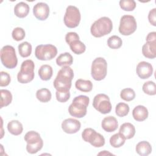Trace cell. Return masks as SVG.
Returning a JSON list of instances; mask_svg holds the SVG:
<instances>
[{"instance_id": "cell-1", "label": "cell", "mask_w": 156, "mask_h": 156, "mask_svg": "<svg viewBox=\"0 0 156 156\" xmlns=\"http://www.w3.org/2000/svg\"><path fill=\"white\" fill-rule=\"evenodd\" d=\"M73 77V70L69 66H63L54 80V88L57 91H69Z\"/></svg>"}, {"instance_id": "cell-2", "label": "cell", "mask_w": 156, "mask_h": 156, "mask_svg": "<svg viewBox=\"0 0 156 156\" xmlns=\"http://www.w3.org/2000/svg\"><path fill=\"white\" fill-rule=\"evenodd\" d=\"M90 99L85 95H80L74 98L72 104L68 107L69 113L74 117L81 118L87 114V107Z\"/></svg>"}, {"instance_id": "cell-3", "label": "cell", "mask_w": 156, "mask_h": 156, "mask_svg": "<svg viewBox=\"0 0 156 156\" xmlns=\"http://www.w3.org/2000/svg\"><path fill=\"white\" fill-rule=\"evenodd\" d=\"M112 29V20L107 16H103L93 23L91 26L90 31L94 37H101L110 34Z\"/></svg>"}, {"instance_id": "cell-4", "label": "cell", "mask_w": 156, "mask_h": 156, "mask_svg": "<svg viewBox=\"0 0 156 156\" xmlns=\"http://www.w3.org/2000/svg\"><path fill=\"white\" fill-rule=\"evenodd\" d=\"M35 65L32 60H26L21 65L20 71L17 75V80L21 83H27L34 78Z\"/></svg>"}, {"instance_id": "cell-5", "label": "cell", "mask_w": 156, "mask_h": 156, "mask_svg": "<svg viewBox=\"0 0 156 156\" xmlns=\"http://www.w3.org/2000/svg\"><path fill=\"white\" fill-rule=\"evenodd\" d=\"M1 60L2 65L8 69L15 68L18 59L15 48L10 45H6L1 49Z\"/></svg>"}, {"instance_id": "cell-6", "label": "cell", "mask_w": 156, "mask_h": 156, "mask_svg": "<svg viewBox=\"0 0 156 156\" xmlns=\"http://www.w3.org/2000/svg\"><path fill=\"white\" fill-rule=\"evenodd\" d=\"M91 74L92 77L98 81L104 79L107 71V63L106 60L102 57L95 58L91 64Z\"/></svg>"}, {"instance_id": "cell-7", "label": "cell", "mask_w": 156, "mask_h": 156, "mask_svg": "<svg viewBox=\"0 0 156 156\" xmlns=\"http://www.w3.org/2000/svg\"><path fill=\"white\" fill-rule=\"evenodd\" d=\"M81 15L77 7L74 5H68L64 15V23L69 28H74L78 26L80 21Z\"/></svg>"}, {"instance_id": "cell-8", "label": "cell", "mask_w": 156, "mask_h": 156, "mask_svg": "<svg viewBox=\"0 0 156 156\" xmlns=\"http://www.w3.org/2000/svg\"><path fill=\"white\" fill-rule=\"evenodd\" d=\"M57 48L51 44L38 45L35 50L36 58L40 60H52L57 55Z\"/></svg>"}, {"instance_id": "cell-9", "label": "cell", "mask_w": 156, "mask_h": 156, "mask_svg": "<svg viewBox=\"0 0 156 156\" xmlns=\"http://www.w3.org/2000/svg\"><path fill=\"white\" fill-rule=\"evenodd\" d=\"M82 137L85 141L90 143L95 147H101L105 144L104 137L91 128L85 129L82 133Z\"/></svg>"}, {"instance_id": "cell-10", "label": "cell", "mask_w": 156, "mask_h": 156, "mask_svg": "<svg viewBox=\"0 0 156 156\" xmlns=\"http://www.w3.org/2000/svg\"><path fill=\"white\" fill-rule=\"evenodd\" d=\"M135 18L132 15H126L121 17L119 26V32L123 35H130L136 29Z\"/></svg>"}, {"instance_id": "cell-11", "label": "cell", "mask_w": 156, "mask_h": 156, "mask_svg": "<svg viewBox=\"0 0 156 156\" xmlns=\"http://www.w3.org/2000/svg\"><path fill=\"white\" fill-rule=\"evenodd\" d=\"M93 107L102 114H107L112 110V104L109 97L105 94L96 95L93 101Z\"/></svg>"}, {"instance_id": "cell-12", "label": "cell", "mask_w": 156, "mask_h": 156, "mask_svg": "<svg viewBox=\"0 0 156 156\" xmlns=\"http://www.w3.org/2000/svg\"><path fill=\"white\" fill-rule=\"evenodd\" d=\"M81 127L79 121L73 119L68 118L65 119L62 123V129L66 133L73 134L77 132Z\"/></svg>"}, {"instance_id": "cell-13", "label": "cell", "mask_w": 156, "mask_h": 156, "mask_svg": "<svg viewBox=\"0 0 156 156\" xmlns=\"http://www.w3.org/2000/svg\"><path fill=\"white\" fill-rule=\"evenodd\" d=\"M136 73L140 78L142 79H148L153 73V67L149 62L143 61L137 65Z\"/></svg>"}, {"instance_id": "cell-14", "label": "cell", "mask_w": 156, "mask_h": 156, "mask_svg": "<svg viewBox=\"0 0 156 156\" xmlns=\"http://www.w3.org/2000/svg\"><path fill=\"white\" fill-rule=\"evenodd\" d=\"M34 16L39 20L43 21L48 18L49 15V7L44 2H38L33 8Z\"/></svg>"}, {"instance_id": "cell-15", "label": "cell", "mask_w": 156, "mask_h": 156, "mask_svg": "<svg viewBox=\"0 0 156 156\" xmlns=\"http://www.w3.org/2000/svg\"><path fill=\"white\" fill-rule=\"evenodd\" d=\"M101 126L105 131L107 132H112L117 129L118 122L115 117L108 116L103 119Z\"/></svg>"}, {"instance_id": "cell-16", "label": "cell", "mask_w": 156, "mask_h": 156, "mask_svg": "<svg viewBox=\"0 0 156 156\" xmlns=\"http://www.w3.org/2000/svg\"><path fill=\"white\" fill-rule=\"evenodd\" d=\"M143 55L148 58L156 57V41H146L142 47Z\"/></svg>"}, {"instance_id": "cell-17", "label": "cell", "mask_w": 156, "mask_h": 156, "mask_svg": "<svg viewBox=\"0 0 156 156\" xmlns=\"http://www.w3.org/2000/svg\"><path fill=\"white\" fill-rule=\"evenodd\" d=\"M119 133L126 139L133 138L135 134V128L134 126L130 122L122 124L119 130Z\"/></svg>"}, {"instance_id": "cell-18", "label": "cell", "mask_w": 156, "mask_h": 156, "mask_svg": "<svg viewBox=\"0 0 156 156\" xmlns=\"http://www.w3.org/2000/svg\"><path fill=\"white\" fill-rule=\"evenodd\" d=\"M132 116L136 121H143L148 117V110L143 105H137L132 111Z\"/></svg>"}, {"instance_id": "cell-19", "label": "cell", "mask_w": 156, "mask_h": 156, "mask_svg": "<svg viewBox=\"0 0 156 156\" xmlns=\"http://www.w3.org/2000/svg\"><path fill=\"white\" fill-rule=\"evenodd\" d=\"M29 6L24 2H20L16 4L14 8L15 15L18 18H23L26 17L29 12Z\"/></svg>"}, {"instance_id": "cell-20", "label": "cell", "mask_w": 156, "mask_h": 156, "mask_svg": "<svg viewBox=\"0 0 156 156\" xmlns=\"http://www.w3.org/2000/svg\"><path fill=\"white\" fill-rule=\"evenodd\" d=\"M136 152L141 156H146L149 155L152 152V146L150 143L146 141L139 142L135 147Z\"/></svg>"}, {"instance_id": "cell-21", "label": "cell", "mask_w": 156, "mask_h": 156, "mask_svg": "<svg viewBox=\"0 0 156 156\" xmlns=\"http://www.w3.org/2000/svg\"><path fill=\"white\" fill-rule=\"evenodd\" d=\"M9 132L13 135H19L23 132V127L22 124L18 120H12L7 124Z\"/></svg>"}, {"instance_id": "cell-22", "label": "cell", "mask_w": 156, "mask_h": 156, "mask_svg": "<svg viewBox=\"0 0 156 156\" xmlns=\"http://www.w3.org/2000/svg\"><path fill=\"white\" fill-rule=\"evenodd\" d=\"M73 62V56L69 52H64L58 55L56 58V63L60 66H70Z\"/></svg>"}, {"instance_id": "cell-23", "label": "cell", "mask_w": 156, "mask_h": 156, "mask_svg": "<svg viewBox=\"0 0 156 156\" xmlns=\"http://www.w3.org/2000/svg\"><path fill=\"white\" fill-rule=\"evenodd\" d=\"M53 74L52 68L49 65H43L38 70V75L40 78L43 80H49Z\"/></svg>"}, {"instance_id": "cell-24", "label": "cell", "mask_w": 156, "mask_h": 156, "mask_svg": "<svg viewBox=\"0 0 156 156\" xmlns=\"http://www.w3.org/2000/svg\"><path fill=\"white\" fill-rule=\"evenodd\" d=\"M76 88L83 92H90L93 89V83L89 80L78 79L75 83Z\"/></svg>"}, {"instance_id": "cell-25", "label": "cell", "mask_w": 156, "mask_h": 156, "mask_svg": "<svg viewBox=\"0 0 156 156\" xmlns=\"http://www.w3.org/2000/svg\"><path fill=\"white\" fill-rule=\"evenodd\" d=\"M71 50L76 54L79 55L83 53L85 51V45L79 40H76L71 42L69 44Z\"/></svg>"}, {"instance_id": "cell-26", "label": "cell", "mask_w": 156, "mask_h": 156, "mask_svg": "<svg viewBox=\"0 0 156 156\" xmlns=\"http://www.w3.org/2000/svg\"><path fill=\"white\" fill-rule=\"evenodd\" d=\"M51 93L48 88H41L37 91L36 97L41 102H48L51 99Z\"/></svg>"}, {"instance_id": "cell-27", "label": "cell", "mask_w": 156, "mask_h": 156, "mask_svg": "<svg viewBox=\"0 0 156 156\" xmlns=\"http://www.w3.org/2000/svg\"><path fill=\"white\" fill-rule=\"evenodd\" d=\"M1 105L0 108H2L4 107L9 105L12 101V95L10 91L7 90L1 89Z\"/></svg>"}, {"instance_id": "cell-28", "label": "cell", "mask_w": 156, "mask_h": 156, "mask_svg": "<svg viewBox=\"0 0 156 156\" xmlns=\"http://www.w3.org/2000/svg\"><path fill=\"white\" fill-rule=\"evenodd\" d=\"M18 48L19 54L22 57H27L31 54L32 45L27 41H24L20 43Z\"/></svg>"}, {"instance_id": "cell-29", "label": "cell", "mask_w": 156, "mask_h": 156, "mask_svg": "<svg viewBox=\"0 0 156 156\" xmlns=\"http://www.w3.org/2000/svg\"><path fill=\"white\" fill-rule=\"evenodd\" d=\"M42 140L40 137V135L35 131H29L24 135V140L27 142V144H32L36 143Z\"/></svg>"}, {"instance_id": "cell-30", "label": "cell", "mask_w": 156, "mask_h": 156, "mask_svg": "<svg viewBox=\"0 0 156 156\" xmlns=\"http://www.w3.org/2000/svg\"><path fill=\"white\" fill-rule=\"evenodd\" d=\"M125 140L126 139L119 133H118L114 134L110 137V144L112 147L118 148L124 144Z\"/></svg>"}, {"instance_id": "cell-31", "label": "cell", "mask_w": 156, "mask_h": 156, "mask_svg": "<svg viewBox=\"0 0 156 156\" xmlns=\"http://www.w3.org/2000/svg\"><path fill=\"white\" fill-rule=\"evenodd\" d=\"M122 44V41L121 38L117 35H112L108 38L107 40V45L109 48L116 49L121 48Z\"/></svg>"}, {"instance_id": "cell-32", "label": "cell", "mask_w": 156, "mask_h": 156, "mask_svg": "<svg viewBox=\"0 0 156 156\" xmlns=\"http://www.w3.org/2000/svg\"><path fill=\"white\" fill-rule=\"evenodd\" d=\"M129 112V106L128 104L124 102L118 103L115 107V113L119 117L126 116Z\"/></svg>"}, {"instance_id": "cell-33", "label": "cell", "mask_w": 156, "mask_h": 156, "mask_svg": "<svg viewBox=\"0 0 156 156\" xmlns=\"http://www.w3.org/2000/svg\"><path fill=\"white\" fill-rule=\"evenodd\" d=\"M120 97L122 99L126 101H131L135 98V93L134 90L130 88H124L121 90Z\"/></svg>"}, {"instance_id": "cell-34", "label": "cell", "mask_w": 156, "mask_h": 156, "mask_svg": "<svg viewBox=\"0 0 156 156\" xmlns=\"http://www.w3.org/2000/svg\"><path fill=\"white\" fill-rule=\"evenodd\" d=\"M143 92L148 95H155L156 94V85L153 81H147L145 82L142 87Z\"/></svg>"}, {"instance_id": "cell-35", "label": "cell", "mask_w": 156, "mask_h": 156, "mask_svg": "<svg viewBox=\"0 0 156 156\" xmlns=\"http://www.w3.org/2000/svg\"><path fill=\"white\" fill-rule=\"evenodd\" d=\"M119 6L125 11H133L136 7V2L133 0H121Z\"/></svg>"}, {"instance_id": "cell-36", "label": "cell", "mask_w": 156, "mask_h": 156, "mask_svg": "<svg viewBox=\"0 0 156 156\" xmlns=\"http://www.w3.org/2000/svg\"><path fill=\"white\" fill-rule=\"evenodd\" d=\"M43 140H41L38 142L32 144H27L26 150L27 152H29V154H34L38 152L39 151H40L43 147Z\"/></svg>"}, {"instance_id": "cell-37", "label": "cell", "mask_w": 156, "mask_h": 156, "mask_svg": "<svg viewBox=\"0 0 156 156\" xmlns=\"http://www.w3.org/2000/svg\"><path fill=\"white\" fill-rule=\"evenodd\" d=\"M25 31L24 30L20 27L15 28L12 33V38L16 41H21L25 37Z\"/></svg>"}, {"instance_id": "cell-38", "label": "cell", "mask_w": 156, "mask_h": 156, "mask_svg": "<svg viewBox=\"0 0 156 156\" xmlns=\"http://www.w3.org/2000/svg\"><path fill=\"white\" fill-rule=\"evenodd\" d=\"M56 99L60 102H65L70 98L69 91H56Z\"/></svg>"}, {"instance_id": "cell-39", "label": "cell", "mask_w": 156, "mask_h": 156, "mask_svg": "<svg viewBox=\"0 0 156 156\" xmlns=\"http://www.w3.org/2000/svg\"><path fill=\"white\" fill-rule=\"evenodd\" d=\"M0 73H1L0 86L1 87L7 86L11 81V78L10 75L4 71H1Z\"/></svg>"}, {"instance_id": "cell-40", "label": "cell", "mask_w": 156, "mask_h": 156, "mask_svg": "<svg viewBox=\"0 0 156 156\" xmlns=\"http://www.w3.org/2000/svg\"><path fill=\"white\" fill-rule=\"evenodd\" d=\"M79 40V37L78 34L76 32H70L66 34L65 36V41L66 42L69 44L71 42H72L74 40Z\"/></svg>"}, {"instance_id": "cell-41", "label": "cell", "mask_w": 156, "mask_h": 156, "mask_svg": "<svg viewBox=\"0 0 156 156\" xmlns=\"http://www.w3.org/2000/svg\"><path fill=\"white\" fill-rule=\"evenodd\" d=\"M148 20L149 23L154 26H156V9L151 10L148 14Z\"/></svg>"}, {"instance_id": "cell-42", "label": "cell", "mask_w": 156, "mask_h": 156, "mask_svg": "<svg viewBox=\"0 0 156 156\" xmlns=\"http://www.w3.org/2000/svg\"><path fill=\"white\" fill-rule=\"evenodd\" d=\"M146 41H156V32H149L146 37Z\"/></svg>"}, {"instance_id": "cell-43", "label": "cell", "mask_w": 156, "mask_h": 156, "mask_svg": "<svg viewBox=\"0 0 156 156\" xmlns=\"http://www.w3.org/2000/svg\"><path fill=\"white\" fill-rule=\"evenodd\" d=\"M107 154H109V155H112V154H111V153H110V152H107V151H104L103 152H100V153H99L98 154V155H107Z\"/></svg>"}]
</instances>
